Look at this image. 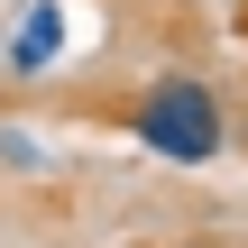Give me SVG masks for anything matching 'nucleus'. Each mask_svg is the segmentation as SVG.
I'll use <instances>...</instances> for the list:
<instances>
[{
  "mask_svg": "<svg viewBox=\"0 0 248 248\" xmlns=\"http://www.w3.org/2000/svg\"><path fill=\"white\" fill-rule=\"evenodd\" d=\"M129 129H138V147L166 156V166H212V156L230 147V101H221L202 74H156V83L138 92Z\"/></svg>",
  "mask_w": 248,
  "mask_h": 248,
  "instance_id": "f257e3e1",
  "label": "nucleus"
},
{
  "mask_svg": "<svg viewBox=\"0 0 248 248\" xmlns=\"http://www.w3.org/2000/svg\"><path fill=\"white\" fill-rule=\"evenodd\" d=\"M55 55H64V9H55V0H37V9L18 18V46H9V74L28 83V74H46Z\"/></svg>",
  "mask_w": 248,
  "mask_h": 248,
  "instance_id": "f03ea898",
  "label": "nucleus"
},
{
  "mask_svg": "<svg viewBox=\"0 0 248 248\" xmlns=\"http://www.w3.org/2000/svg\"><path fill=\"white\" fill-rule=\"evenodd\" d=\"M184 248H212V239H184Z\"/></svg>",
  "mask_w": 248,
  "mask_h": 248,
  "instance_id": "7ed1b4c3",
  "label": "nucleus"
}]
</instances>
